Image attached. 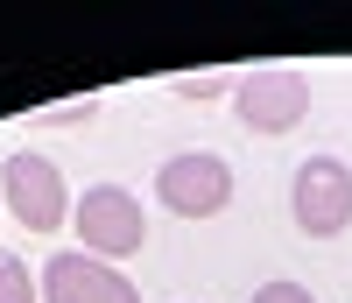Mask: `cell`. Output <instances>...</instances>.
I'll return each mask as SVG.
<instances>
[{"label":"cell","instance_id":"cell-1","mask_svg":"<svg viewBox=\"0 0 352 303\" xmlns=\"http://www.w3.org/2000/svg\"><path fill=\"white\" fill-rule=\"evenodd\" d=\"M71 226H78V254L92 261H134L141 240H148V219H141V198L127 184H92L78 205H71Z\"/></svg>","mask_w":352,"mask_h":303},{"label":"cell","instance_id":"cell-6","mask_svg":"<svg viewBox=\"0 0 352 303\" xmlns=\"http://www.w3.org/2000/svg\"><path fill=\"white\" fill-rule=\"evenodd\" d=\"M43 303H141V289L120 275L113 261H92V254H50L43 268Z\"/></svg>","mask_w":352,"mask_h":303},{"label":"cell","instance_id":"cell-7","mask_svg":"<svg viewBox=\"0 0 352 303\" xmlns=\"http://www.w3.org/2000/svg\"><path fill=\"white\" fill-rule=\"evenodd\" d=\"M0 303H43V275L21 254H0Z\"/></svg>","mask_w":352,"mask_h":303},{"label":"cell","instance_id":"cell-4","mask_svg":"<svg viewBox=\"0 0 352 303\" xmlns=\"http://www.w3.org/2000/svg\"><path fill=\"white\" fill-rule=\"evenodd\" d=\"M289 211H296V226L310 240H338L352 226V163L338 156H310L296 169V184H289Z\"/></svg>","mask_w":352,"mask_h":303},{"label":"cell","instance_id":"cell-2","mask_svg":"<svg viewBox=\"0 0 352 303\" xmlns=\"http://www.w3.org/2000/svg\"><path fill=\"white\" fill-rule=\"evenodd\" d=\"M0 205H8L28 233H56L64 211H71V184H64V169H56L50 156L14 148V156L0 163Z\"/></svg>","mask_w":352,"mask_h":303},{"label":"cell","instance_id":"cell-10","mask_svg":"<svg viewBox=\"0 0 352 303\" xmlns=\"http://www.w3.org/2000/svg\"><path fill=\"white\" fill-rule=\"evenodd\" d=\"M92 106H99V99H71V106H50V113H36V127H64V120L78 127V120H92Z\"/></svg>","mask_w":352,"mask_h":303},{"label":"cell","instance_id":"cell-9","mask_svg":"<svg viewBox=\"0 0 352 303\" xmlns=\"http://www.w3.org/2000/svg\"><path fill=\"white\" fill-rule=\"evenodd\" d=\"M247 303H317V296H310L303 282H261V289H254Z\"/></svg>","mask_w":352,"mask_h":303},{"label":"cell","instance_id":"cell-5","mask_svg":"<svg viewBox=\"0 0 352 303\" xmlns=\"http://www.w3.org/2000/svg\"><path fill=\"white\" fill-rule=\"evenodd\" d=\"M232 113H240V127H254V134H289V127L310 120V78L289 71V64L247 71L232 85Z\"/></svg>","mask_w":352,"mask_h":303},{"label":"cell","instance_id":"cell-3","mask_svg":"<svg viewBox=\"0 0 352 303\" xmlns=\"http://www.w3.org/2000/svg\"><path fill=\"white\" fill-rule=\"evenodd\" d=\"M155 198L176 211V219H219L232 205V163L212 156V148H190V156H169L155 169Z\"/></svg>","mask_w":352,"mask_h":303},{"label":"cell","instance_id":"cell-8","mask_svg":"<svg viewBox=\"0 0 352 303\" xmlns=\"http://www.w3.org/2000/svg\"><path fill=\"white\" fill-rule=\"evenodd\" d=\"M232 85H240L232 71H190V78H176L169 92L176 99H232Z\"/></svg>","mask_w":352,"mask_h":303}]
</instances>
